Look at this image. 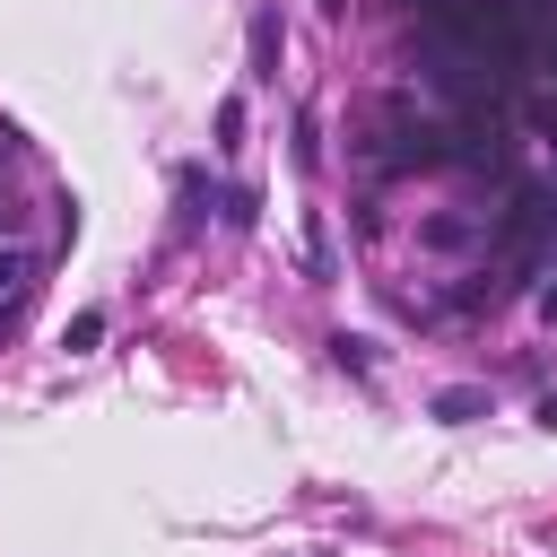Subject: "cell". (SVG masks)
Instances as JSON below:
<instances>
[{
  "label": "cell",
  "instance_id": "5b68a950",
  "mask_svg": "<svg viewBox=\"0 0 557 557\" xmlns=\"http://www.w3.org/2000/svg\"><path fill=\"white\" fill-rule=\"evenodd\" d=\"M96 339H104V313H78V322L61 331V348H70V357H78V348H96Z\"/></svg>",
  "mask_w": 557,
  "mask_h": 557
},
{
  "label": "cell",
  "instance_id": "277c9868",
  "mask_svg": "<svg viewBox=\"0 0 557 557\" xmlns=\"http://www.w3.org/2000/svg\"><path fill=\"white\" fill-rule=\"evenodd\" d=\"M218 148H226V157L244 148V96H226V104H218Z\"/></svg>",
  "mask_w": 557,
  "mask_h": 557
},
{
  "label": "cell",
  "instance_id": "8992f818",
  "mask_svg": "<svg viewBox=\"0 0 557 557\" xmlns=\"http://www.w3.org/2000/svg\"><path fill=\"white\" fill-rule=\"evenodd\" d=\"M540 313H548V322H557V278H548V287H540Z\"/></svg>",
  "mask_w": 557,
  "mask_h": 557
},
{
  "label": "cell",
  "instance_id": "3957f363",
  "mask_svg": "<svg viewBox=\"0 0 557 557\" xmlns=\"http://www.w3.org/2000/svg\"><path fill=\"white\" fill-rule=\"evenodd\" d=\"M426 409H435L444 426H470V418H487V392H479V383H444Z\"/></svg>",
  "mask_w": 557,
  "mask_h": 557
},
{
  "label": "cell",
  "instance_id": "6da1fadb",
  "mask_svg": "<svg viewBox=\"0 0 557 557\" xmlns=\"http://www.w3.org/2000/svg\"><path fill=\"white\" fill-rule=\"evenodd\" d=\"M244 52H252V78H278V52H287L278 9H261V17H252V44H244Z\"/></svg>",
  "mask_w": 557,
  "mask_h": 557
},
{
  "label": "cell",
  "instance_id": "7a4b0ae2",
  "mask_svg": "<svg viewBox=\"0 0 557 557\" xmlns=\"http://www.w3.org/2000/svg\"><path fill=\"white\" fill-rule=\"evenodd\" d=\"M26 287H35V252H17V244H0V322L26 305Z\"/></svg>",
  "mask_w": 557,
  "mask_h": 557
}]
</instances>
